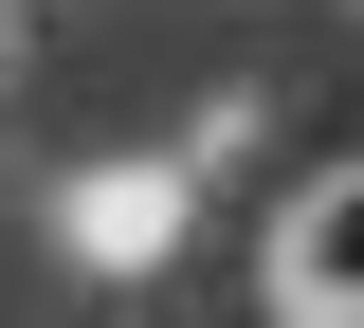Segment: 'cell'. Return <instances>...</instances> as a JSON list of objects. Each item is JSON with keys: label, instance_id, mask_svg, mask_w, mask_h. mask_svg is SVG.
Returning a JSON list of instances; mask_svg holds the SVG:
<instances>
[{"label": "cell", "instance_id": "cell-1", "mask_svg": "<svg viewBox=\"0 0 364 328\" xmlns=\"http://www.w3.org/2000/svg\"><path fill=\"white\" fill-rule=\"evenodd\" d=\"M273 292H291V310H364V164L273 219Z\"/></svg>", "mask_w": 364, "mask_h": 328}]
</instances>
